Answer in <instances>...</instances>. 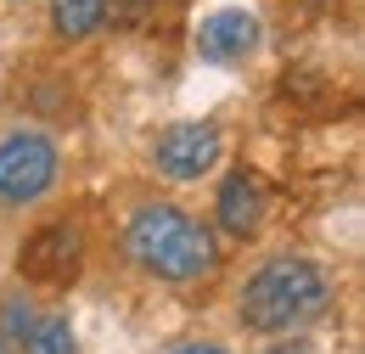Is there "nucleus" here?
<instances>
[{"mask_svg":"<svg viewBox=\"0 0 365 354\" xmlns=\"http://www.w3.org/2000/svg\"><path fill=\"white\" fill-rule=\"evenodd\" d=\"M337 304L331 270L309 253H270L236 287V326L253 338H309Z\"/></svg>","mask_w":365,"mask_h":354,"instance_id":"nucleus-1","label":"nucleus"},{"mask_svg":"<svg viewBox=\"0 0 365 354\" xmlns=\"http://www.w3.org/2000/svg\"><path fill=\"white\" fill-rule=\"evenodd\" d=\"M124 259L140 275L163 281V287H191V281H208L214 270L225 265V248H220L214 225L202 214H191L180 203L146 197L124 220Z\"/></svg>","mask_w":365,"mask_h":354,"instance_id":"nucleus-2","label":"nucleus"},{"mask_svg":"<svg viewBox=\"0 0 365 354\" xmlns=\"http://www.w3.org/2000/svg\"><path fill=\"white\" fill-rule=\"evenodd\" d=\"M62 180V146L46 130L0 135V208H34Z\"/></svg>","mask_w":365,"mask_h":354,"instance_id":"nucleus-3","label":"nucleus"},{"mask_svg":"<svg viewBox=\"0 0 365 354\" xmlns=\"http://www.w3.org/2000/svg\"><path fill=\"white\" fill-rule=\"evenodd\" d=\"M220 158H225V135H220V124H208V118H175L169 130H158V141H152V169L169 180V186L208 180L220 169Z\"/></svg>","mask_w":365,"mask_h":354,"instance_id":"nucleus-4","label":"nucleus"},{"mask_svg":"<svg viewBox=\"0 0 365 354\" xmlns=\"http://www.w3.org/2000/svg\"><path fill=\"white\" fill-rule=\"evenodd\" d=\"M17 270H23V281H34V287H68V281H79V270H85V231L73 220L40 225V231L23 242Z\"/></svg>","mask_w":365,"mask_h":354,"instance_id":"nucleus-5","label":"nucleus"},{"mask_svg":"<svg viewBox=\"0 0 365 354\" xmlns=\"http://www.w3.org/2000/svg\"><path fill=\"white\" fill-rule=\"evenodd\" d=\"M214 236H225V242H259L264 236V225H270V191H264V180L253 175V169H230L220 175V191H214Z\"/></svg>","mask_w":365,"mask_h":354,"instance_id":"nucleus-6","label":"nucleus"},{"mask_svg":"<svg viewBox=\"0 0 365 354\" xmlns=\"http://www.w3.org/2000/svg\"><path fill=\"white\" fill-rule=\"evenodd\" d=\"M259 17L242 11V6H220L197 23V56L202 62H247L259 51Z\"/></svg>","mask_w":365,"mask_h":354,"instance_id":"nucleus-7","label":"nucleus"},{"mask_svg":"<svg viewBox=\"0 0 365 354\" xmlns=\"http://www.w3.org/2000/svg\"><path fill=\"white\" fill-rule=\"evenodd\" d=\"M17 349L23 354H79V332H73L68 310H40Z\"/></svg>","mask_w":365,"mask_h":354,"instance_id":"nucleus-8","label":"nucleus"},{"mask_svg":"<svg viewBox=\"0 0 365 354\" xmlns=\"http://www.w3.org/2000/svg\"><path fill=\"white\" fill-rule=\"evenodd\" d=\"M107 23H101V0H51V34L68 45L91 40V34H101Z\"/></svg>","mask_w":365,"mask_h":354,"instance_id":"nucleus-9","label":"nucleus"},{"mask_svg":"<svg viewBox=\"0 0 365 354\" xmlns=\"http://www.w3.org/2000/svg\"><path fill=\"white\" fill-rule=\"evenodd\" d=\"M101 23H113L118 34H146L158 23V0H101Z\"/></svg>","mask_w":365,"mask_h":354,"instance_id":"nucleus-10","label":"nucleus"},{"mask_svg":"<svg viewBox=\"0 0 365 354\" xmlns=\"http://www.w3.org/2000/svg\"><path fill=\"white\" fill-rule=\"evenodd\" d=\"M34 298L29 293H6L0 298V349H11V343H23V332L34 326Z\"/></svg>","mask_w":365,"mask_h":354,"instance_id":"nucleus-11","label":"nucleus"},{"mask_svg":"<svg viewBox=\"0 0 365 354\" xmlns=\"http://www.w3.org/2000/svg\"><path fill=\"white\" fill-rule=\"evenodd\" d=\"M253 354H320L309 338H264V349H253Z\"/></svg>","mask_w":365,"mask_h":354,"instance_id":"nucleus-12","label":"nucleus"},{"mask_svg":"<svg viewBox=\"0 0 365 354\" xmlns=\"http://www.w3.org/2000/svg\"><path fill=\"white\" fill-rule=\"evenodd\" d=\"M169 354H230V343H220V338H185Z\"/></svg>","mask_w":365,"mask_h":354,"instance_id":"nucleus-13","label":"nucleus"},{"mask_svg":"<svg viewBox=\"0 0 365 354\" xmlns=\"http://www.w3.org/2000/svg\"><path fill=\"white\" fill-rule=\"evenodd\" d=\"M0 354H11V349H0Z\"/></svg>","mask_w":365,"mask_h":354,"instance_id":"nucleus-14","label":"nucleus"}]
</instances>
